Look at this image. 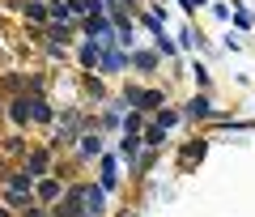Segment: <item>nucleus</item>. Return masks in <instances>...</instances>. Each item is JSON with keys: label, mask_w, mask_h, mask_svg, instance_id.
Here are the masks:
<instances>
[{"label": "nucleus", "mask_w": 255, "mask_h": 217, "mask_svg": "<svg viewBox=\"0 0 255 217\" xmlns=\"http://www.w3.org/2000/svg\"><path fill=\"white\" fill-rule=\"evenodd\" d=\"M81 64H85V68H94V64H98V47H85V51H81Z\"/></svg>", "instance_id": "f03ea898"}, {"label": "nucleus", "mask_w": 255, "mask_h": 217, "mask_svg": "<svg viewBox=\"0 0 255 217\" xmlns=\"http://www.w3.org/2000/svg\"><path fill=\"white\" fill-rule=\"evenodd\" d=\"M81 205H85V213H90V217H98V209H102V196H98V192H81Z\"/></svg>", "instance_id": "f257e3e1"}]
</instances>
